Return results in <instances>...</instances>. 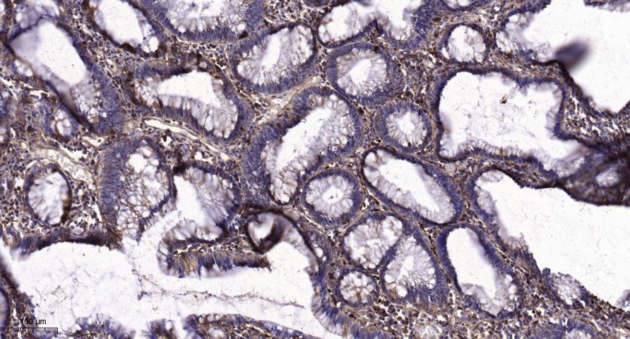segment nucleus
I'll use <instances>...</instances> for the list:
<instances>
[{
  "instance_id": "obj_6",
  "label": "nucleus",
  "mask_w": 630,
  "mask_h": 339,
  "mask_svg": "<svg viewBox=\"0 0 630 339\" xmlns=\"http://www.w3.org/2000/svg\"><path fill=\"white\" fill-rule=\"evenodd\" d=\"M297 198L303 213L310 220L323 227L336 228L352 222L359 216L364 192L352 172L331 167L312 176Z\"/></svg>"
},
{
  "instance_id": "obj_10",
  "label": "nucleus",
  "mask_w": 630,
  "mask_h": 339,
  "mask_svg": "<svg viewBox=\"0 0 630 339\" xmlns=\"http://www.w3.org/2000/svg\"><path fill=\"white\" fill-rule=\"evenodd\" d=\"M373 29L374 1H345L321 16L315 35L320 44L333 49L360 41Z\"/></svg>"
},
{
  "instance_id": "obj_5",
  "label": "nucleus",
  "mask_w": 630,
  "mask_h": 339,
  "mask_svg": "<svg viewBox=\"0 0 630 339\" xmlns=\"http://www.w3.org/2000/svg\"><path fill=\"white\" fill-rule=\"evenodd\" d=\"M324 71L335 91L367 108L396 99L405 85L403 71L390 54L365 41L333 49L326 59Z\"/></svg>"
},
{
  "instance_id": "obj_9",
  "label": "nucleus",
  "mask_w": 630,
  "mask_h": 339,
  "mask_svg": "<svg viewBox=\"0 0 630 339\" xmlns=\"http://www.w3.org/2000/svg\"><path fill=\"white\" fill-rule=\"evenodd\" d=\"M373 126L385 146L409 155L427 148L434 133L428 113L415 102L403 99H394L380 106Z\"/></svg>"
},
{
  "instance_id": "obj_12",
  "label": "nucleus",
  "mask_w": 630,
  "mask_h": 339,
  "mask_svg": "<svg viewBox=\"0 0 630 339\" xmlns=\"http://www.w3.org/2000/svg\"><path fill=\"white\" fill-rule=\"evenodd\" d=\"M380 289L369 272L354 266L343 271L336 283L340 299L354 308L372 305L379 299Z\"/></svg>"
},
{
  "instance_id": "obj_11",
  "label": "nucleus",
  "mask_w": 630,
  "mask_h": 339,
  "mask_svg": "<svg viewBox=\"0 0 630 339\" xmlns=\"http://www.w3.org/2000/svg\"><path fill=\"white\" fill-rule=\"evenodd\" d=\"M474 31L473 27L464 22L446 25L435 41L436 56L456 66L472 62L475 58Z\"/></svg>"
},
{
  "instance_id": "obj_2",
  "label": "nucleus",
  "mask_w": 630,
  "mask_h": 339,
  "mask_svg": "<svg viewBox=\"0 0 630 339\" xmlns=\"http://www.w3.org/2000/svg\"><path fill=\"white\" fill-rule=\"evenodd\" d=\"M362 179L395 212L427 227L458 222L464 202L454 179L439 167L387 146H374L360 160Z\"/></svg>"
},
{
  "instance_id": "obj_7",
  "label": "nucleus",
  "mask_w": 630,
  "mask_h": 339,
  "mask_svg": "<svg viewBox=\"0 0 630 339\" xmlns=\"http://www.w3.org/2000/svg\"><path fill=\"white\" fill-rule=\"evenodd\" d=\"M414 221L393 211H372L357 218L342 236L343 253L354 267L379 270Z\"/></svg>"
},
{
  "instance_id": "obj_1",
  "label": "nucleus",
  "mask_w": 630,
  "mask_h": 339,
  "mask_svg": "<svg viewBox=\"0 0 630 339\" xmlns=\"http://www.w3.org/2000/svg\"><path fill=\"white\" fill-rule=\"evenodd\" d=\"M364 132L352 102L328 86L306 87L259 131L246 156V176L275 203L288 205L312 176L355 153Z\"/></svg>"
},
{
  "instance_id": "obj_8",
  "label": "nucleus",
  "mask_w": 630,
  "mask_h": 339,
  "mask_svg": "<svg viewBox=\"0 0 630 339\" xmlns=\"http://www.w3.org/2000/svg\"><path fill=\"white\" fill-rule=\"evenodd\" d=\"M374 29L390 46L414 52L429 40L445 14L441 1H374Z\"/></svg>"
},
{
  "instance_id": "obj_4",
  "label": "nucleus",
  "mask_w": 630,
  "mask_h": 339,
  "mask_svg": "<svg viewBox=\"0 0 630 339\" xmlns=\"http://www.w3.org/2000/svg\"><path fill=\"white\" fill-rule=\"evenodd\" d=\"M379 281L384 294L396 304L429 314L449 309V282L415 222L379 269Z\"/></svg>"
},
{
  "instance_id": "obj_3",
  "label": "nucleus",
  "mask_w": 630,
  "mask_h": 339,
  "mask_svg": "<svg viewBox=\"0 0 630 339\" xmlns=\"http://www.w3.org/2000/svg\"><path fill=\"white\" fill-rule=\"evenodd\" d=\"M317 39L305 23L290 22L247 41L239 52V71L253 89L282 93L301 85L314 73Z\"/></svg>"
}]
</instances>
